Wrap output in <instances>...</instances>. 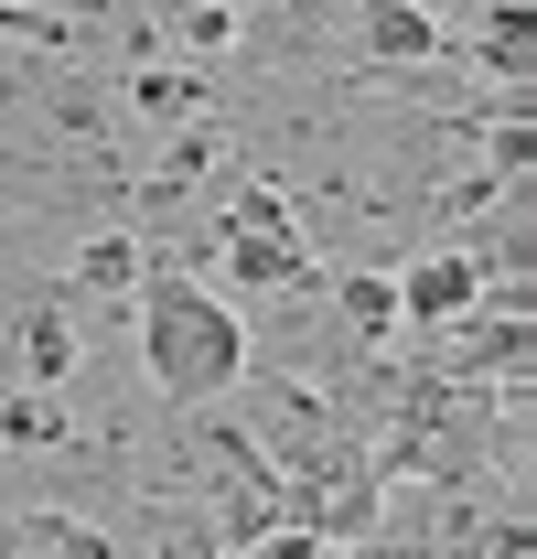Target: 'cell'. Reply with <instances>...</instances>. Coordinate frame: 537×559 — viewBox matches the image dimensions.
I'll list each match as a JSON object with an SVG mask.
<instances>
[{"instance_id":"obj_3","label":"cell","mask_w":537,"mask_h":559,"mask_svg":"<svg viewBox=\"0 0 537 559\" xmlns=\"http://www.w3.org/2000/svg\"><path fill=\"white\" fill-rule=\"evenodd\" d=\"M355 44H366V66H419V55H441L452 33H441V11H398V0H387V11L355 22Z\"/></svg>"},{"instance_id":"obj_4","label":"cell","mask_w":537,"mask_h":559,"mask_svg":"<svg viewBox=\"0 0 537 559\" xmlns=\"http://www.w3.org/2000/svg\"><path fill=\"white\" fill-rule=\"evenodd\" d=\"M344 323H355V334H366V323H398V290H387V280H344Z\"/></svg>"},{"instance_id":"obj_2","label":"cell","mask_w":537,"mask_h":559,"mask_svg":"<svg viewBox=\"0 0 537 559\" xmlns=\"http://www.w3.org/2000/svg\"><path fill=\"white\" fill-rule=\"evenodd\" d=\"M387 290H398V323H408V334H430V323H463L473 301H484V259H473V248H419Z\"/></svg>"},{"instance_id":"obj_1","label":"cell","mask_w":537,"mask_h":559,"mask_svg":"<svg viewBox=\"0 0 537 559\" xmlns=\"http://www.w3.org/2000/svg\"><path fill=\"white\" fill-rule=\"evenodd\" d=\"M140 366L172 409H204L248 377V323L226 290H204L194 270H151L140 280Z\"/></svg>"}]
</instances>
